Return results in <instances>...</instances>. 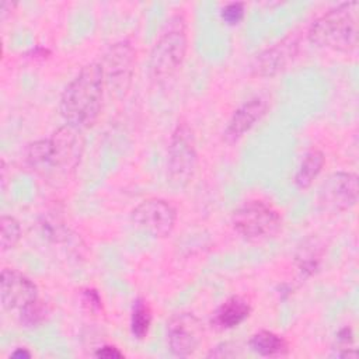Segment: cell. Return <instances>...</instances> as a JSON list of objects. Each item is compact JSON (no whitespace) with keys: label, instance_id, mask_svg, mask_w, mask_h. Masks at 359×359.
<instances>
[{"label":"cell","instance_id":"obj_1","mask_svg":"<svg viewBox=\"0 0 359 359\" xmlns=\"http://www.w3.org/2000/svg\"><path fill=\"white\" fill-rule=\"evenodd\" d=\"M84 137L80 129L63 125L50 137L35 140L25 149V164L42 177H67L80 164Z\"/></svg>","mask_w":359,"mask_h":359},{"label":"cell","instance_id":"obj_2","mask_svg":"<svg viewBox=\"0 0 359 359\" xmlns=\"http://www.w3.org/2000/svg\"><path fill=\"white\" fill-rule=\"evenodd\" d=\"M104 84L101 63L91 62L81 67L60 95L59 111L66 125L83 130L97 122L102 107Z\"/></svg>","mask_w":359,"mask_h":359},{"label":"cell","instance_id":"obj_3","mask_svg":"<svg viewBox=\"0 0 359 359\" xmlns=\"http://www.w3.org/2000/svg\"><path fill=\"white\" fill-rule=\"evenodd\" d=\"M358 1L341 3L320 15L309 28V42L317 48L348 53L358 46Z\"/></svg>","mask_w":359,"mask_h":359},{"label":"cell","instance_id":"obj_4","mask_svg":"<svg viewBox=\"0 0 359 359\" xmlns=\"http://www.w3.org/2000/svg\"><path fill=\"white\" fill-rule=\"evenodd\" d=\"M188 49L185 20L175 15L156 41L149 57V74L154 81L172 77L182 66Z\"/></svg>","mask_w":359,"mask_h":359},{"label":"cell","instance_id":"obj_5","mask_svg":"<svg viewBox=\"0 0 359 359\" xmlns=\"http://www.w3.org/2000/svg\"><path fill=\"white\" fill-rule=\"evenodd\" d=\"M231 224L244 240L259 243L279 233L282 217L272 205L264 201H248L234 210Z\"/></svg>","mask_w":359,"mask_h":359},{"label":"cell","instance_id":"obj_6","mask_svg":"<svg viewBox=\"0 0 359 359\" xmlns=\"http://www.w3.org/2000/svg\"><path fill=\"white\" fill-rule=\"evenodd\" d=\"M198 168V153L192 130L185 123L175 128L167 151V178L172 188H187Z\"/></svg>","mask_w":359,"mask_h":359},{"label":"cell","instance_id":"obj_7","mask_svg":"<svg viewBox=\"0 0 359 359\" xmlns=\"http://www.w3.org/2000/svg\"><path fill=\"white\" fill-rule=\"evenodd\" d=\"M358 196V175L349 171H337L330 174L318 187L317 206L327 213H342L356 205Z\"/></svg>","mask_w":359,"mask_h":359},{"label":"cell","instance_id":"obj_8","mask_svg":"<svg viewBox=\"0 0 359 359\" xmlns=\"http://www.w3.org/2000/svg\"><path fill=\"white\" fill-rule=\"evenodd\" d=\"M136 65V50L129 41H119L105 52L101 67L107 87L116 95L125 97L130 88Z\"/></svg>","mask_w":359,"mask_h":359},{"label":"cell","instance_id":"obj_9","mask_svg":"<svg viewBox=\"0 0 359 359\" xmlns=\"http://www.w3.org/2000/svg\"><path fill=\"white\" fill-rule=\"evenodd\" d=\"M130 220L139 231L154 238H164L175 227L177 209L165 199L150 198L133 208Z\"/></svg>","mask_w":359,"mask_h":359},{"label":"cell","instance_id":"obj_10","mask_svg":"<svg viewBox=\"0 0 359 359\" xmlns=\"http://www.w3.org/2000/svg\"><path fill=\"white\" fill-rule=\"evenodd\" d=\"M300 50V35L290 32L272 46L259 52L250 65V72L255 77H273L287 69Z\"/></svg>","mask_w":359,"mask_h":359},{"label":"cell","instance_id":"obj_11","mask_svg":"<svg viewBox=\"0 0 359 359\" xmlns=\"http://www.w3.org/2000/svg\"><path fill=\"white\" fill-rule=\"evenodd\" d=\"M203 324L192 313H178L167 323V342L172 355L191 356L203 341Z\"/></svg>","mask_w":359,"mask_h":359},{"label":"cell","instance_id":"obj_12","mask_svg":"<svg viewBox=\"0 0 359 359\" xmlns=\"http://www.w3.org/2000/svg\"><path fill=\"white\" fill-rule=\"evenodd\" d=\"M38 299V286L27 275L4 268L0 275V300L6 310H21Z\"/></svg>","mask_w":359,"mask_h":359},{"label":"cell","instance_id":"obj_13","mask_svg":"<svg viewBox=\"0 0 359 359\" xmlns=\"http://www.w3.org/2000/svg\"><path fill=\"white\" fill-rule=\"evenodd\" d=\"M269 102L265 97H254L240 105L227 122L223 132V137L227 143H234L240 140L250 129H252L266 114Z\"/></svg>","mask_w":359,"mask_h":359},{"label":"cell","instance_id":"obj_14","mask_svg":"<svg viewBox=\"0 0 359 359\" xmlns=\"http://www.w3.org/2000/svg\"><path fill=\"white\" fill-rule=\"evenodd\" d=\"M251 310V304L245 297L231 296L215 310L210 324L219 331L236 328L250 317Z\"/></svg>","mask_w":359,"mask_h":359},{"label":"cell","instance_id":"obj_15","mask_svg":"<svg viewBox=\"0 0 359 359\" xmlns=\"http://www.w3.org/2000/svg\"><path fill=\"white\" fill-rule=\"evenodd\" d=\"M248 346L255 353L266 358L286 356L290 349L287 341L282 335L268 330H261L252 334L248 341Z\"/></svg>","mask_w":359,"mask_h":359},{"label":"cell","instance_id":"obj_16","mask_svg":"<svg viewBox=\"0 0 359 359\" xmlns=\"http://www.w3.org/2000/svg\"><path fill=\"white\" fill-rule=\"evenodd\" d=\"M325 164V156L321 150L318 149H311L309 150L304 157L302 158L296 172L293 182L296 188L299 189H307L311 187L314 180L320 175L323 167Z\"/></svg>","mask_w":359,"mask_h":359},{"label":"cell","instance_id":"obj_17","mask_svg":"<svg viewBox=\"0 0 359 359\" xmlns=\"http://www.w3.org/2000/svg\"><path fill=\"white\" fill-rule=\"evenodd\" d=\"M151 309L144 299H137L133 303L130 313V332L136 339H144L151 325Z\"/></svg>","mask_w":359,"mask_h":359},{"label":"cell","instance_id":"obj_18","mask_svg":"<svg viewBox=\"0 0 359 359\" xmlns=\"http://www.w3.org/2000/svg\"><path fill=\"white\" fill-rule=\"evenodd\" d=\"M49 313L50 311L48 304L38 297L32 303L20 310V321L24 327L35 328L42 325L48 320Z\"/></svg>","mask_w":359,"mask_h":359},{"label":"cell","instance_id":"obj_19","mask_svg":"<svg viewBox=\"0 0 359 359\" xmlns=\"http://www.w3.org/2000/svg\"><path fill=\"white\" fill-rule=\"evenodd\" d=\"M21 226L20 222L13 217L3 215L0 219V245L1 251H8L15 248L21 240Z\"/></svg>","mask_w":359,"mask_h":359},{"label":"cell","instance_id":"obj_20","mask_svg":"<svg viewBox=\"0 0 359 359\" xmlns=\"http://www.w3.org/2000/svg\"><path fill=\"white\" fill-rule=\"evenodd\" d=\"M245 14V4L240 1L234 3H227L224 7L220 10V17L222 20L229 24V25H236L238 24Z\"/></svg>","mask_w":359,"mask_h":359},{"label":"cell","instance_id":"obj_21","mask_svg":"<svg viewBox=\"0 0 359 359\" xmlns=\"http://www.w3.org/2000/svg\"><path fill=\"white\" fill-rule=\"evenodd\" d=\"M81 302L83 304L90 310V311H97L101 309V297L95 289H86L81 294Z\"/></svg>","mask_w":359,"mask_h":359},{"label":"cell","instance_id":"obj_22","mask_svg":"<svg viewBox=\"0 0 359 359\" xmlns=\"http://www.w3.org/2000/svg\"><path fill=\"white\" fill-rule=\"evenodd\" d=\"M97 358H102V359H118V358H123L125 355L114 345H104L100 349H97V352L94 353Z\"/></svg>","mask_w":359,"mask_h":359},{"label":"cell","instance_id":"obj_23","mask_svg":"<svg viewBox=\"0 0 359 359\" xmlns=\"http://www.w3.org/2000/svg\"><path fill=\"white\" fill-rule=\"evenodd\" d=\"M224 348H226V349H223L222 344L217 345L216 349L209 353V356H215V358H229V356H236V355H237V352H236V348H237V346L230 345L229 342H224Z\"/></svg>","mask_w":359,"mask_h":359},{"label":"cell","instance_id":"obj_24","mask_svg":"<svg viewBox=\"0 0 359 359\" xmlns=\"http://www.w3.org/2000/svg\"><path fill=\"white\" fill-rule=\"evenodd\" d=\"M14 7H15V4L11 3V1H1V4H0V14H1V18H4L6 14L10 13Z\"/></svg>","mask_w":359,"mask_h":359},{"label":"cell","instance_id":"obj_25","mask_svg":"<svg viewBox=\"0 0 359 359\" xmlns=\"http://www.w3.org/2000/svg\"><path fill=\"white\" fill-rule=\"evenodd\" d=\"M11 356L13 358H31V353L24 348H18L11 353Z\"/></svg>","mask_w":359,"mask_h":359}]
</instances>
